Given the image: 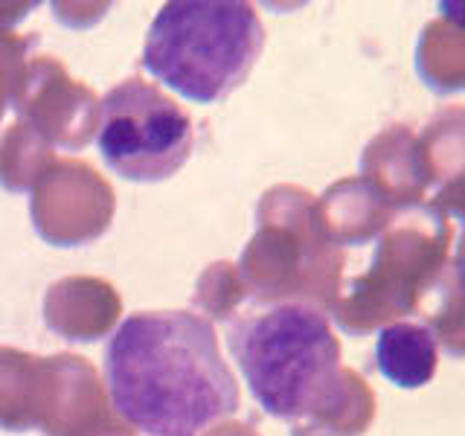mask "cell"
<instances>
[{"instance_id":"1","label":"cell","mask_w":465,"mask_h":436,"mask_svg":"<svg viewBox=\"0 0 465 436\" xmlns=\"http://www.w3.org/2000/svg\"><path fill=\"white\" fill-rule=\"evenodd\" d=\"M116 416L145 436H203L239 411V382L207 317L137 312L105 349Z\"/></svg>"},{"instance_id":"17","label":"cell","mask_w":465,"mask_h":436,"mask_svg":"<svg viewBox=\"0 0 465 436\" xmlns=\"http://www.w3.org/2000/svg\"><path fill=\"white\" fill-rule=\"evenodd\" d=\"M421 309L428 312L425 326L436 346L450 358H465V276L450 262L421 300Z\"/></svg>"},{"instance_id":"18","label":"cell","mask_w":465,"mask_h":436,"mask_svg":"<svg viewBox=\"0 0 465 436\" xmlns=\"http://www.w3.org/2000/svg\"><path fill=\"white\" fill-rule=\"evenodd\" d=\"M55 154L33 131L15 123L0 137V186L9 193H33V186L50 166Z\"/></svg>"},{"instance_id":"16","label":"cell","mask_w":465,"mask_h":436,"mask_svg":"<svg viewBox=\"0 0 465 436\" xmlns=\"http://www.w3.org/2000/svg\"><path fill=\"white\" fill-rule=\"evenodd\" d=\"M419 149L433 183L448 186L465 181V105L433 114L419 134Z\"/></svg>"},{"instance_id":"21","label":"cell","mask_w":465,"mask_h":436,"mask_svg":"<svg viewBox=\"0 0 465 436\" xmlns=\"http://www.w3.org/2000/svg\"><path fill=\"white\" fill-rule=\"evenodd\" d=\"M428 207L442 213L445 218H460V222L465 224V181L440 186V193H436V198L428 203Z\"/></svg>"},{"instance_id":"6","label":"cell","mask_w":465,"mask_h":436,"mask_svg":"<svg viewBox=\"0 0 465 436\" xmlns=\"http://www.w3.org/2000/svg\"><path fill=\"white\" fill-rule=\"evenodd\" d=\"M450 236V222L430 207L404 224L390 227L378 239L370 271L341 291L331 312L338 329L349 338H363L419 312L421 300L448 268Z\"/></svg>"},{"instance_id":"22","label":"cell","mask_w":465,"mask_h":436,"mask_svg":"<svg viewBox=\"0 0 465 436\" xmlns=\"http://www.w3.org/2000/svg\"><path fill=\"white\" fill-rule=\"evenodd\" d=\"M203 436H259L256 428L244 425V421H218Z\"/></svg>"},{"instance_id":"3","label":"cell","mask_w":465,"mask_h":436,"mask_svg":"<svg viewBox=\"0 0 465 436\" xmlns=\"http://www.w3.org/2000/svg\"><path fill=\"white\" fill-rule=\"evenodd\" d=\"M227 346L262 411L291 425L309 416L341 370V341L329 317L300 302L232 317Z\"/></svg>"},{"instance_id":"15","label":"cell","mask_w":465,"mask_h":436,"mask_svg":"<svg viewBox=\"0 0 465 436\" xmlns=\"http://www.w3.org/2000/svg\"><path fill=\"white\" fill-rule=\"evenodd\" d=\"M416 73L433 94L450 96L465 91V26L433 18L416 41Z\"/></svg>"},{"instance_id":"19","label":"cell","mask_w":465,"mask_h":436,"mask_svg":"<svg viewBox=\"0 0 465 436\" xmlns=\"http://www.w3.org/2000/svg\"><path fill=\"white\" fill-rule=\"evenodd\" d=\"M193 300L201 309V317L207 314L213 320H227V323L232 317H239L242 302L247 300V291L239 280L236 265H230V262H213L198 280Z\"/></svg>"},{"instance_id":"9","label":"cell","mask_w":465,"mask_h":436,"mask_svg":"<svg viewBox=\"0 0 465 436\" xmlns=\"http://www.w3.org/2000/svg\"><path fill=\"white\" fill-rule=\"evenodd\" d=\"M12 108L24 128L62 152H82L99 128V96L53 55L29 58Z\"/></svg>"},{"instance_id":"20","label":"cell","mask_w":465,"mask_h":436,"mask_svg":"<svg viewBox=\"0 0 465 436\" xmlns=\"http://www.w3.org/2000/svg\"><path fill=\"white\" fill-rule=\"evenodd\" d=\"M26 50L29 38L18 35L9 26H0V116H4L6 105H12V99L21 87L26 70Z\"/></svg>"},{"instance_id":"14","label":"cell","mask_w":465,"mask_h":436,"mask_svg":"<svg viewBox=\"0 0 465 436\" xmlns=\"http://www.w3.org/2000/svg\"><path fill=\"white\" fill-rule=\"evenodd\" d=\"M375 363L387 382L401 390H419L433 382L440 367V346L425 323H390L378 332Z\"/></svg>"},{"instance_id":"10","label":"cell","mask_w":465,"mask_h":436,"mask_svg":"<svg viewBox=\"0 0 465 436\" xmlns=\"http://www.w3.org/2000/svg\"><path fill=\"white\" fill-rule=\"evenodd\" d=\"M358 178L396 213L419 207L433 183L419 149V134H413L407 125L378 131L361 154Z\"/></svg>"},{"instance_id":"11","label":"cell","mask_w":465,"mask_h":436,"mask_svg":"<svg viewBox=\"0 0 465 436\" xmlns=\"http://www.w3.org/2000/svg\"><path fill=\"white\" fill-rule=\"evenodd\" d=\"M120 314V294L99 276H64L44 294V323L67 341L105 338Z\"/></svg>"},{"instance_id":"12","label":"cell","mask_w":465,"mask_h":436,"mask_svg":"<svg viewBox=\"0 0 465 436\" xmlns=\"http://www.w3.org/2000/svg\"><path fill=\"white\" fill-rule=\"evenodd\" d=\"M396 210L378 198L361 178L334 181L317 198V222L334 247H361L381 239L390 230Z\"/></svg>"},{"instance_id":"4","label":"cell","mask_w":465,"mask_h":436,"mask_svg":"<svg viewBox=\"0 0 465 436\" xmlns=\"http://www.w3.org/2000/svg\"><path fill=\"white\" fill-rule=\"evenodd\" d=\"M247 300L262 305L300 302L334 312L343 291V253L317 222V198L294 183L271 186L259 198L256 233L239 259Z\"/></svg>"},{"instance_id":"13","label":"cell","mask_w":465,"mask_h":436,"mask_svg":"<svg viewBox=\"0 0 465 436\" xmlns=\"http://www.w3.org/2000/svg\"><path fill=\"white\" fill-rule=\"evenodd\" d=\"M375 421V392L363 378L341 367L309 416L291 425V436H363Z\"/></svg>"},{"instance_id":"23","label":"cell","mask_w":465,"mask_h":436,"mask_svg":"<svg viewBox=\"0 0 465 436\" xmlns=\"http://www.w3.org/2000/svg\"><path fill=\"white\" fill-rule=\"evenodd\" d=\"M440 18L442 21H450L457 26H465V0H442L440 4Z\"/></svg>"},{"instance_id":"2","label":"cell","mask_w":465,"mask_h":436,"mask_svg":"<svg viewBox=\"0 0 465 436\" xmlns=\"http://www.w3.org/2000/svg\"><path fill=\"white\" fill-rule=\"evenodd\" d=\"M265 26L242 0H172L154 15L140 64L178 96L215 105L253 73Z\"/></svg>"},{"instance_id":"5","label":"cell","mask_w":465,"mask_h":436,"mask_svg":"<svg viewBox=\"0 0 465 436\" xmlns=\"http://www.w3.org/2000/svg\"><path fill=\"white\" fill-rule=\"evenodd\" d=\"M0 428L47 436H134L116 416L108 387L79 355L35 358L0 346Z\"/></svg>"},{"instance_id":"7","label":"cell","mask_w":465,"mask_h":436,"mask_svg":"<svg viewBox=\"0 0 465 436\" xmlns=\"http://www.w3.org/2000/svg\"><path fill=\"white\" fill-rule=\"evenodd\" d=\"M99 154L114 174L157 183L178 174L193 154L189 114L157 84L131 76L99 102Z\"/></svg>"},{"instance_id":"8","label":"cell","mask_w":465,"mask_h":436,"mask_svg":"<svg viewBox=\"0 0 465 436\" xmlns=\"http://www.w3.org/2000/svg\"><path fill=\"white\" fill-rule=\"evenodd\" d=\"M29 195L33 227L53 247L94 244L114 222V186L84 160H55Z\"/></svg>"}]
</instances>
